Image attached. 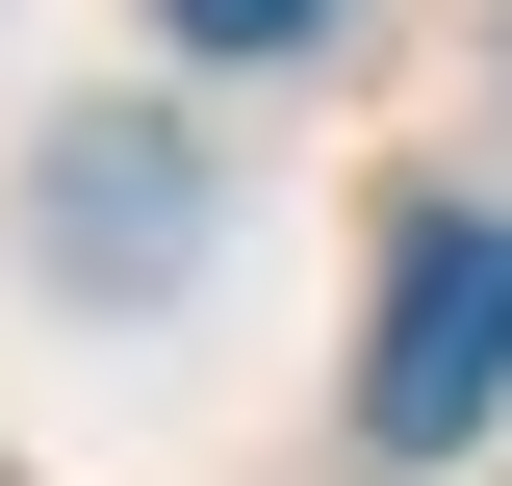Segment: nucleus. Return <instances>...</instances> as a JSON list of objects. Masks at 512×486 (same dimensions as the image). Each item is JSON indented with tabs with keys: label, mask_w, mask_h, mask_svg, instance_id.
<instances>
[{
	"label": "nucleus",
	"mask_w": 512,
	"mask_h": 486,
	"mask_svg": "<svg viewBox=\"0 0 512 486\" xmlns=\"http://www.w3.org/2000/svg\"><path fill=\"white\" fill-rule=\"evenodd\" d=\"M52 256L77 282H180V154H154V128H77L52 154Z\"/></svg>",
	"instance_id": "f03ea898"
},
{
	"label": "nucleus",
	"mask_w": 512,
	"mask_h": 486,
	"mask_svg": "<svg viewBox=\"0 0 512 486\" xmlns=\"http://www.w3.org/2000/svg\"><path fill=\"white\" fill-rule=\"evenodd\" d=\"M154 26H180V52H308L333 0H154Z\"/></svg>",
	"instance_id": "7ed1b4c3"
},
{
	"label": "nucleus",
	"mask_w": 512,
	"mask_h": 486,
	"mask_svg": "<svg viewBox=\"0 0 512 486\" xmlns=\"http://www.w3.org/2000/svg\"><path fill=\"white\" fill-rule=\"evenodd\" d=\"M487 410H512V231H487V205H436V231L384 256V333H359V435H384V461H461Z\"/></svg>",
	"instance_id": "f257e3e1"
}]
</instances>
